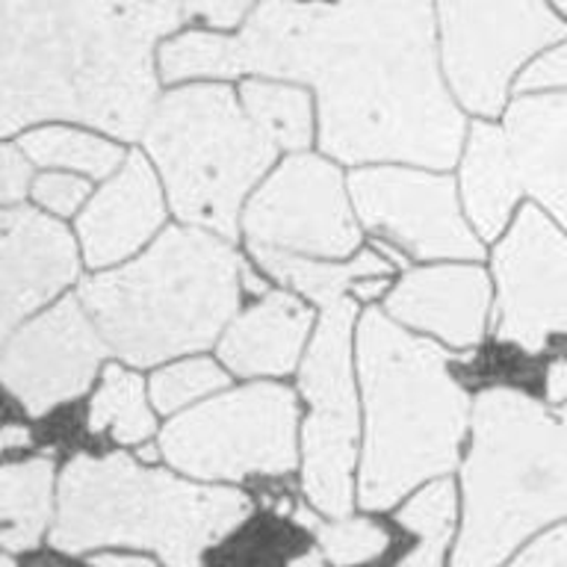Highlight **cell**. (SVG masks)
<instances>
[{
	"label": "cell",
	"mask_w": 567,
	"mask_h": 567,
	"mask_svg": "<svg viewBox=\"0 0 567 567\" xmlns=\"http://www.w3.org/2000/svg\"><path fill=\"white\" fill-rule=\"evenodd\" d=\"M243 71L305 80L337 159L452 166L464 122L437 74L432 0H264L237 35Z\"/></svg>",
	"instance_id": "6da1fadb"
},
{
	"label": "cell",
	"mask_w": 567,
	"mask_h": 567,
	"mask_svg": "<svg viewBox=\"0 0 567 567\" xmlns=\"http://www.w3.org/2000/svg\"><path fill=\"white\" fill-rule=\"evenodd\" d=\"M184 0H0V133L71 118L136 140L154 106V42Z\"/></svg>",
	"instance_id": "7a4b0ae2"
},
{
	"label": "cell",
	"mask_w": 567,
	"mask_h": 567,
	"mask_svg": "<svg viewBox=\"0 0 567 567\" xmlns=\"http://www.w3.org/2000/svg\"><path fill=\"white\" fill-rule=\"evenodd\" d=\"M358 349L367 396L361 505L381 512L455 467L470 399L437 346L411 337L379 310L361 319Z\"/></svg>",
	"instance_id": "3957f363"
},
{
	"label": "cell",
	"mask_w": 567,
	"mask_h": 567,
	"mask_svg": "<svg viewBox=\"0 0 567 567\" xmlns=\"http://www.w3.org/2000/svg\"><path fill=\"white\" fill-rule=\"evenodd\" d=\"M239 278L221 239L172 228L142 260L83 281L80 301L113 352L148 367L210 346L237 310Z\"/></svg>",
	"instance_id": "277c9868"
},
{
	"label": "cell",
	"mask_w": 567,
	"mask_h": 567,
	"mask_svg": "<svg viewBox=\"0 0 567 567\" xmlns=\"http://www.w3.org/2000/svg\"><path fill=\"white\" fill-rule=\"evenodd\" d=\"M464 494L452 567H496L532 532L567 517V405L549 411L517 390H485Z\"/></svg>",
	"instance_id": "5b68a950"
},
{
	"label": "cell",
	"mask_w": 567,
	"mask_h": 567,
	"mask_svg": "<svg viewBox=\"0 0 567 567\" xmlns=\"http://www.w3.org/2000/svg\"><path fill=\"white\" fill-rule=\"evenodd\" d=\"M248 499L228 487H202L140 467L127 455L69 461L51 544L62 553L154 549L168 567H204V549L248 517Z\"/></svg>",
	"instance_id": "8992f818"
},
{
	"label": "cell",
	"mask_w": 567,
	"mask_h": 567,
	"mask_svg": "<svg viewBox=\"0 0 567 567\" xmlns=\"http://www.w3.org/2000/svg\"><path fill=\"white\" fill-rule=\"evenodd\" d=\"M145 142L181 219L237 230V213L255 181L272 163L275 145L239 113L225 86H189L159 101Z\"/></svg>",
	"instance_id": "52a82bcc"
},
{
	"label": "cell",
	"mask_w": 567,
	"mask_h": 567,
	"mask_svg": "<svg viewBox=\"0 0 567 567\" xmlns=\"http://www.w3.org/2000/svg\"><path fill=\"white\" fill-rule=\"evenodd\" d=\"M177 470L202 478L290 473L296 467V399L281 384H255L177 416L159 437Z\"/></svg>",
	"instance_id": "ba28073f"
},
{
	"label": "cell",
	"mask_w": 567,
	"mask_h": 567,
	"mask_svg": "<svg viewBox=\"0 0 567 567\" xmlns=\"http://www.w3.org/2000/svg\"><path fill=\"white\" fill-rule=\"evenodd\" d=\"M443 60L473 113L503 110L508 80L532 53L567 35L544 0H441Z\"/></svg>",
	"instance_id": "9c48e42d"
},
{
	"label": "cell",
	"mask_w": 567,
	"mask_h": 567,
	"mask_svg": "<svg viewBox=\"0 0 567 567\" xmlns=\"http://www.w3.org/2000/svg\"><path fill=\"white\" fill-rule=\"evenodd\" d=\"M354 308L349 299L328 305L301 370V393L310 402L305 425V494L319 512L343 517L352 508L354 390L349 337Z\"/></svg>",
	"instance_id": "30bf717a"
},
{
	"label": "cell",
	"mask_w": 567,
	"mask_h": 567,
	"mask_svg": "<svg viewBox=\"0 0 567 567\" xmlns=\"http://www.w3.org/2000/svg\"><path fill=\"white\" fill-rule=\"evenodd\" d=\"M251 243L292 255L343 257L358 246L343 181L319 157L287 159L246 210Z\"/></svg>",
	"instance_id": "8fae6325"
},
{
	"label": "cell",
	"mask_w": 567,
	"mask_h": 567,
	"mask_svg": "<svg viewBox=\"0 0 567 567\" xmlns=\"http://www.w3.org/2000/svg\"><path fill=\"white\" fill-rule=\"evenodd\" d=\"M496 281L503 340L535 354L549 334H567V237L538 207L496 248Z\"/></svg>",
	"instance_id": "7c38bea8"
},
{
	"label": "cell",
	"mask_w": 567,
	"mask_h": 567,
	"mask_svg": "<svg viewBox=\"0 0 567 567\" xmlns=\"http://www.w3.org/2000/svg\"><path fill=\"white\" fill-rule=\"evenodd\" d=\"M106 354L101 331L78 299H62L44 317L18 331L0 358V381L30 414L42 416L60 402L80 396Z\"/></svg>",
	"instance_id": "4fadbf2b"
},
{
	"label": "cell",
	"mask_w": 567,
	"mask_h": 567,
	"mask_svg": "<svg viewBox=\"0 0 567 567\" xmlns=\"http://www.w3.org/2000/svg\"><path fill=\"white\" fill-rule=\"evenodd\" d=\"M352 193L361 219L388 234L416 257H478L455 202L450 177L408 172V168H367L354 172Z\"/></svg>",
	"instance_id": "5bb4252c"
},
{
	"label": "cell",
	"mask_w": 567,
	"mask_h": 567,
	"mask_svg": "<svg viewBox=\"0 0 567 567\" xmlns=\"http://www.w3.org/2000/svg\"><path fill=\"white\" fill-rule=\"evenodd\" d=\"M78 275V251L60 221L0 210V346L12 328Z\"/></svg>",
	"instance_id": "9a60e30c"
},
{
	"label": "cell",
	"mask_w": 567,
	"mask_h": 567,
	"mask_svg": "<svg viewBox=\"0 0 567 567\" xmlns=\"http://www.w3.org/2000/svg\"><path fill=\"white\" fill-rule=\"evenodd\" d=\"M491 284L476 266H434L402 278L390 292L388 310L408 326L467 349L485 334Z\"/></svg>",
	"instance_id": "2e32d148"
},
{
	"label": "cell",
	"mask_w": 567,
	"mask_h": 567,
	"mask_svg": "<svg viewBox=\"0 0 567 567\" xmlns=\"http://www.w3.org/2000/svg\"><path fill=\"white\" fill-rule=\"evenodd\" d=\"M163 221V198L142 154H131L122 172L95 195L80 216V239L92 266L122 260Z\"/></svg>",
	"instance_id": "e0dca14e"
},
{
	"label": "cell",
	"mask_w": 567,
	"mask_h": 567,
	"mask_svg": "<svg viewBox=\"0 0 567 567\" xmlns=\"http://www.w3.org/2000/svg\"><path fill=\"white\" fill-rule=\"evenodd\" d=\"M505 136L526 189L567 228V95L517 97Z\"/></svg>",
	"instance_id": "ac0fdd59"
},
{
	"label": "cell",
	"mask_w": 567,
	"mask_h": 567,
	"mask_svg": "<svg viewBox=\"0 0 567 567\" xmlns=\"http://www.w3.org/2000/svg\"><path fill=\"white\" fill-rule=\"evenodd\" d=\"M310 313L287 292H272L246 310L221 340V361L239 375H278L296 367Z\"/></svg>",
	"instance_id": "d6986e66"
},
{
	"label": "cell",
	"mask_w": 567,
	"mask_h": 567,
	"mask_svg": "<svg viewBox=\"0 0 567 567\" xmlns=\"http://www.w3.org/2000/svg\"><path fill=\"white\" fill-rule=\"evenodd\" d=\"M520 172L505 131L491 124H476L470 133L467 159H464V202L482 237H499L508 213L520 198Z\"/></svg>",
	"instance_id": "ffe728a7"
},
{
	"label": "cell",
	"mask_w": 567,
	"mask_h": 567,
	"mask_svg": "<svg viewBox=\"0 0 567 567\" xmlns=\"http://www.w3.org/2000/svg\"><path fill=\"white\" fill-rule=\"evenodd\" d=\"M51 458H30L0 470V544L33 549L51 520Z\"/></svg>",
	"instance_id": "44dd1931"
},
{
	"label": "cell",
	"mask_w": 567,
	"mask_h": 567,
	"mask_svg": "<svg viewBox=\"0 0 567 567\" xmlns=\"http://www.w3.org/2000/svg\"><path fill=\"white\" fill-rule=\"evenodd\" d=\"M251 251H255L266 272H272L278 281L292 284L296 290L305 292L308 299L319 301L322 308L343 299V292L354 287L358 278L388 275L390 269L372 251H363L358 260H349V264H322V260H310L308 255H292V251L260 246V243H251Z\"/></svg>",
	"instance_id": "7402d4cb"
},
{
	"label": "cell",
	"mask_w": 567,
	"mask_h": 567,
	"mask_svg": "<svg viewBox=\"0 0 567 567\" xmlns=\"http://www.w3.org/2000/svg\"><path fill=\"white\" fill-rule=\"evenodd\" d=\"M248 122L272 142L275 148H305L310 142V104L299 89L251 80L243 86Z\"/></svg>",
	"instance_id": "603a6c76"
},
{
	"label": "cell",
	"mask_w": 567,
	"mask_h": 567,
	"mask_svg": "<svg viewBox=\"0 0 567 567\" xmlns=\"http://www.w3.org/2000/svg\"><path fill=\"white\" fill-rule=\"evenodd\" d=\"M89 429L92 432L110 429L118 443H140L154 432V416L145 408L140 375H133L115 363L106 367L104 384L89 408Z\"/></svg>",
	"instance_id": "cb8c5ba5"
},
{
	"label": "cell",
	"mask_w": 567,
	"mask_h": 567,
	"mask_svg": "<svg viewBox=\"0 0 567 567\" xmlns=\"http://www.w3.org/2000/svg\"><path fill=\"white\" fill-rule=\"evenodd\" d=\"M455 494L450 482H434L399 512V523L420 538L416 549L399 567H441L443 549L452 532Z\"/></svg>",
	"instance_id": "d4e9b609"
},
{
	"label": "cell",
	"mask_w": 567,
	"mask_h": 567,
	"mask_svg": "<svg viewBox=\"0 0 567 567\" xmlns=\"http://www.w3.org/2000/svg\"><path fill=\"white\" fill-rule=\"evenodd\" d=\"M21 151L42 166L78 168L92 177L110 175L122 159V151L110 142L95 140L89 133L65 131V127H44V131L30 133L21 140Z\"/></svg>",
	"instance_id": "484cf974"
},
{
	"label": "cell",
	"mask_w": 567,
	"mask_h": 567,
	"mask_svg": "<svg viewBox=\"0 0 567 567\" xmlns=\"http://www.w3.org/2000/svg\"><path fill=\"white\" fill-rule=\"evenodd\" d=\"M159 65L166 80L234 78L243 71L237 35L213 33H186L168 42L159 53Z\"/></svg>",
	"instance_id": "4316f807"
},
{
	"label": "cell",
	"mask_w": 567,
	"mask_h": 567,
	"mask_svg": "<svg viewBox=\"0 0 567 567\" xmlns=\"http://www.w3.org/2000/svg\"><path fill=\"white\" fill-rule=\"evenodd\" d=\"M319 547L337 567H354L379 558L388 549V532L370 520H340L317 526Z\"/></svg>",
	"instance_id": "83f0119b"
},
{
	"label": "cell",
	"mask_w": 567,
	"mask_h": 567,
	"mask_svg": "<svg viewBox=\"0 0 567 567\" xmlns=\"http://www.w3.org/2000/svg\"><path fill=\"white\" fill-rule=\"evenodd\" d=\"M228 384L225 372L216 367L213 361H186L175 363L168 370L157 372L154 381H151V396H154V405L159 411H175V408L186 405L198 396H207L213 390H219Z\"/></svg>",
	"instance_id": "f1b7e54d"
},
{
	"label": "cell",
	"mask_w": 567,
	"mask_h": 567,
	"mask_svg": "<svg viewBox=\"0 0 567 567\" xmlns=\"http://www.w3.org/2000/svg\"><path fill=\"white\" fill-rule=\"evenodd\" d=\"M89 184L86 181H80L74 175H56V172H48V175L35 177L33 184V195L35 202L48 207L53 213H74L80 207V202L86 198Z\"/></svg>",
	"instance_id": "f546056e"
},
{
	"label": "cell",
	"mask_w": 567,
	"mask_h": 567,
	"mask_svg": "<svg viewBox=\"0 0 567 567\" xmlns=\"http://www.w3.org/2000/svg\"><path fill=\"white\" fill-rule=\"evenodd\" d=\"M567 86V44L544 53L517 80V92H544V89Z\"/></svg>",
	"instance_id": "4dcf8cb0"
},
{
	"label": "cell",
	"mask_w": 567,
	"mask_h": 567,
	"mask_svg": "<svg viewBox=\"0 0 567 567\" xmlns=\"http://www.w3.org/2000/svg\"><path fill=\"white\" fill-rule=\"evenodd\" d=\"M30 163L21 151L0 148V204L21 202L30 189Z\"/></svg>",
	"instance_id": "1f68e13d"
},
{
	"label": "cell",
	"mask_w": 567,
	"mask_h": 567,
	"mask_svg": "<svg viewBox=\"0 0 567 567\" xmlns=\"http://www.w3.org/2000/svg\"><path fill=\"white\" fill-rule=\"evenodd\" d=\"M512 567H567V526L535 540Z\"/></svg>",
	"instance_id": "d6a6232c"
},
{
	"label": "cell",
	"mask_w": 567,
	"mask_h": 567,
	"mask_svg": "<svg viewBox=\"0 0 567 567\" xmlns=\"http://www.w3.org/2000/svg\"><path fill=\"white\" fill-rule=\"evenodd\" d=\"M255 0H184V12L193 18H202L207 24L230 27L246 16V9Z\"/></svg>",
	"instance_id": "836d02e7"
},
{
	"label": "cell",
	"mask_w": 567,
	"mask_h": 567,
	"mask_svg": "<svg viewBox=\"0 0 567 567\" xmlns=\"http://www.w3.org/2000/svg\"><path fill=\"white\" fill-rule=\"evenodd\" d=\"M547 388L553 402H567V361H556L549 367Z\"/></svg>",
	"instance_id": "e575fe53"
},
{
	"label": "cell",
	"mask_w": 567,
	"mask_h": 567,
	"mask_svg": "<svg viewBox=\"0 0 567 567\" xmlns=\"http://www.w3.org/2000/svg\"><path fill=\"white\" fill-rule=\"evenodd\" d=\"M92 567H157L148 558L136 556H95L92 558Z\"/></svg>",
	"instance_id": "d590c367"
},
{
	"label": "cell",
	"mask_w": 567,
	"mask_h": 567,
	"mask_svg": "<svg viewBox=\"0 0 567 567\" xmlns=\"http://www.w3.org/2000/svg\"><path fill=\"white\" fill-rule=\"evenodd\" d=\"M30 441V434L21 425H3L0 429V452L9 450V446H21V443Z\"/></svg>",
	"instance_id": "8d00e7d4"
},
{
	"label": "cell",
	"mask_w": 567,
	"mask_h": 567,
	"mask_svg": "<svg viewBox=\"0 0 567 567\" xmlns=\"http://www.w3.org/2000/svg\"><path fill=\"white\" fill-rule=\"evenodd\" d=\"M290 567H322V558L317 553H305V556L292 558Z\"/></svg>",
	"instance_id": "74e56055"
},
{
	"label": "cell",
	"mask_w": 567,
	"mask_h": 567,
	"mask_svg": "<svg viewBox=\"0 0 567 567\" xmlns=\"http://www.w3.org/2000/svg\"><path fill=\"white\" fill-rule=\"evenodd\" d=\"M354 290H358V296H375V292H381V284L379 281H367V284H358Z\"/></svg>",
	"instance_id": "f35d334b"
},
{
	"label": "cell",
	"mask_w": 567,
	"mask_h": 567,
	"mask_svg": "<svg viewBox=\"0 0 567 567\" xmlns=\"http://www.w3.org/2000/svg\"><path fill=\"white\" fill-rule=\"evenodd\" d=\"M0 567H16V565H12V561H9V558L0 553Z\"/></svg>",
	"instance_id": "ab89813d"
},
{
	"label": "cell",
	"mask_w": 567,
	"mask_h": 567,
	"mask_svg": "<svg viewBox=\"0 0 567 567\" xmlns=\"http://www.w3.org/2000/svg\"><path fill=\"white\" fill-rule=\"evenodd\" d=\"M556 3H558V9H565L567 12V0H556Z\"/></svg>",
	"instance_id": "60d3db41"
}]
</instances>
